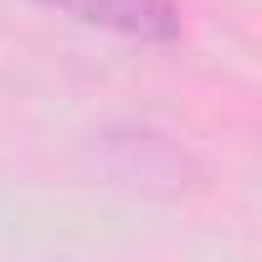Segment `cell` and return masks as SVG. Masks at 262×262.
<instances>
[{"label":"cell","mask_w":262,"mask_h":262,"mask_svg":"<svg viewBox=\"0 0 262 262\" xmlns=\"http://www.w3.org/2000/svg\"><path fill=\"white\" fill-rule=\"evenodd\" d=\"M36 6H47L77 26L123 36V41H144V47H165L185 26L180 0H36Z\"/></svg>","instance_id":"cell-1"}]
</instances>
